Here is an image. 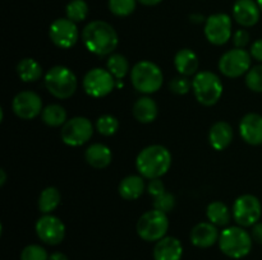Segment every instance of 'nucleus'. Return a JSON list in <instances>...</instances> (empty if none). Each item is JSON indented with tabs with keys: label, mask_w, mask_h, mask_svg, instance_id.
Instances as JSON below:
<instances>
[{
	"label": "nucleus",
	"mask_w": 262,
	"mask_h": 260,
	"mask_svg": "<svg viewBox=\"0 0 262 260\" xmlns=\"http://www.w3.org/2000/svg\"><path fill=\"white\" fill-rule=\"evenodd\" d=\"M82 41L90 53L97 56L114 54L119 45V36L110 23L105 20H92L82 31Z\"/></svg>",
	"instance_id": "obj_1"
},
{
	"label": "nucleus",
	"mask_w": 262,
	"mask_h": 260,
	"mask_svg": "<svg viewBox=\"0 0 262 260\" xmlns=\"http://www.w3.org/2000/svg\"><path fill=\"white\" fill-rule=\"evenodd\" d=\"M171 167V153L164 145L152 144L145 147L136 158V168L142 177L160 178Z\"/></svg>",
	"instance_id": "obj_2"
},
{
	"label": "nucleus",
	"mask_w": 262,
	"mask_h": 260,
	"mask_svg": "<svg viewBox=\"0 0 262 260\" xmlns=\"http://www.w3.org/2000/svg\"><path fill=\"white\" fill-rule=\"evenodd\" d=\"M130 82L137 92L142 94H152L161 88L164 74L160 66L148 60L138 61L130 69Z\"/></svg>",
	"instance_id": "obj_3"
},
{
	"label": "nucleus",
	"mask_w": 262,
	"mask_h": 260,
	"mask_svg": "<svg viewBox=\"0 0 262 260\" xmlns=\"http://www.w3.org/2000/svg\"><path fill=\"white\" fill-rule=\"evenodd\" d=\"M43 83L51 96L59 99H68L76 93L78 79L72 69L64 65H55L46 71Z\"/></svg>",
	"instance_id": "obj_4"
},
{
	"label": "nucleus",
	"mask_w": 262,
	"mask_h": 260,
	"mask_svg": "<svg viewBox=\"0 0 262 260\" xmlns=\"http://www.w3.org/2000/svg\"><path fill=\"white\" fill-rule=\"evenodd\" d=\"M219 247L227 256L242 259L252 249V236L241 226H228L220 232Z\"/></svg>",
	"instance_id": "obj_5"
},
{
	"label": "nucleus",
	"mask_w": 262,
	"mask_h": 260,
	"mask_svg": "<svg viewBox=\"0 0 262 260\" xmlns=\"http://www.w3.org/2000/svg\"><path fill=\"white\" fill-rule=\"evenodd\" d=\"M192 91L202 106L211 107L222 98L224 87L219 75L210 70L199 71L192 79Z\"/></svg>",
	"instance_id": "obj_6"
},
{
	"label": "nucleus",
	"mask_w": 262,
	"mask_h": 260,
	"mask_svg": "<svg viewBox=\"0 0 262 260\" xmlns=\"http://www.w3.org/2000/svg\"><path fill=\"white\" fill-rule=\"evenodd\" d=\"M138 236L147 242H158L165 237L169 229L168 214L158 209H151L143 213L138 218L137 226Z\"/></svg>",
	"instance_id": "obj_7"
},
{
	"label": "nucleus",
	"mask_w": 262,
	"mask_h": 260,
	"mask_svg": "<svg viewBox=\"0 0 262 260\" xmlns=\"http://www.w3.org/2000/svg\"><path fill=\"white\" fill-rule=\"evenodd\" d=\"M82 84L90 97L102 98L117 88V79L107 69L94 68L84 74Z\"/></svg>",
	"instance_id": "obj_8"
},
{
	"label": "nucleus",
	"mask_w": 262,
	"mask_h": 260,
	"mask_svg": "<svg viewBox=\"0 0 262 260\" xmlns=\"http://www.w3.org/2000/svg\"><path fill=\"white\" fill-rule=\"evenodd\" d=\"M252 56L245 48L228 50L219 59V70L227 78H239L248 73L252 66Z\"/></svg>",
	"instance_id": "obj_9"
},
{
	"label": "nucleus",
	"mask_w": 262,
	"mask_h": 260,
	"mask_svg": "<svg viewBox=\"0 0 262 260\" xmlns=\"http://www.w3.org/2000/svg\"><path fill=\"white\" fill-rule=\"evenodd\" d=\"M232 213L238 226L252 227L260 221L262 206L257 196L252 194H243L235 199Z\"/></svg>",
	"instance_id": "obj_10"
},
{
	"label": "nucleus",
	"mask_w": 262,
	"mask_h": 260,
	"mask_svg": "<svg viewBox=\"0 0 262 260\" xmlns=\"http://www.w3.org/2000/svg\"><path fill=\"white\" fill-rule=\"evenodd\" d=\"M94 135V125L87 117L76 116L69 119L61 126L60 137L64 144L69 147H81Z\"/></svg>",
	"instance_id": "obj_11"
},
{
	"label": "nucleus",
	"mask_w": 262,
	"mask_h": 260,
	"mask_svg": "<svg viewBox=\"0 0 262 260\" xmlns=\"http://www.w3.org/2000/svg\"><path fill=\"white\" fill-rule=\"evenodd\" d=\"M204 33L207 41L215 46H223L233 37V20L224 13H215L205 20Z\"/></svg>",
	"instance_id": "obj_12"
},
{
	"label": "nucleus",
	"mask_w": 262,
	"mask_h": 260,
	"mask_svg": "<svg viewBox=\"0 0 262 260\" xmlns=\"http://www.w3.org/2000/svg\"><path fill=\"white\" fill-rule=\"evenodd\" d=\"M49 37L56 47L68 50L78 42L79 30L73 20L68 18H58L50 24Z\"/></svg>",
	"instance_id": "obj_13"
},
{
	"label": "nucleus",
	"mask_w": 262,
	"mask_h": 260,
	"mask_svg": "<svg viewBox=\"0 0 262 260\" xmlns=\"http://www.w3.org/2000/svg\"><path fill=\"white\" fill-rule=\"evenodd\" d=\"M36 233L37 237L45 244L59 245L66 237V226L63 221L53 214H43L36 222Z\"/></svg>",
	"instance_id": "obj_14"
},
{
	"label": "nucleus",
	"mask_w": 262,
	"mask_h": 260,
	"mask_svg": "<svg viewBox=\"0 0 262 260\" xmlns=\"http://www.w3.org/2000/svg\"><path fill=\"white\" fill-rule=\"evenodd\" d=\"M12 110L19 119L33 120L42 112V99L36 92L22 91L13 98Z\"/></svg>",
	"instance_id": "obj_15"
},
{
	"label": "nucleus",
	"mask_w": 262,
	"mask_h": 260,
	"mask_svg": "<svg viewBox=\"0 0 262 260\" xmlns=\"http://www.w3.org/2000/svg\"><path fill=\"white\" fill-rule=\"evenodd\" d=\"M261 9L255 0H237L233 5V18L242 27H253L258 23Z\"/></svg>",
	"instance_id": "obj_16"
},
{
	"label": "nucleus",
	"mask_w": 262,
	"mask_h": 260,
	"mask_svg": "<svg viewBox=\"0 0 262 260\" xmlns=\"http://www.w3.org/2000/svg\"><path fill=\"white\" fill-rule=\"evenodd\" d=\"M239 134L250 145L262 144V116L256 112H250L242 117L239 122Z\"/></svg>",
	"instance_id": "obj_17"
},
{
	"label": "nucleus",
	"mask_w": 262,
	"mask_h": 260,
	"mask_svg": "<svg viewBox=\"0 0 262 260\" xmlns=\"http://www.w3.org/2000/svg\"><path fill=\"white\" fill-rule=\"evenodd\" d=\"M189 237L192 245L200 249H207L219 241L220 233L217 227L211 222H200L192 228Z\"/></svg>",
	"instance_id": "obj_18"
},
{
	"label": "nucleus",
	"mask_w": 262,
	"mask_h": 260,
	"mask_svg": "<svg viewBox=\"0 0 262 260\" xmlns=\"http://www.w3.org/2000/svg\"><path fill=\"white\" fill-rule=\"evenodd\" d=\"M183 255V246L178 239L165 236L159 240L154 247L155 260H181Z\"/></svg>",
	"instance_id": "obj_19"
},
{
	"label": "nucleus",
	"mask_w": 262,
	"mask_h": 260,
	"mask_svg": "<svg viewBox=\"0 0 262 260\" xmlns=\"http://www.w3.org/2000/svg\"><path fill=\"white\" fill-rule=\"evenodd\" d=\"M234 138V130L227 121H216L209 132L210 145L215 150H224L230 145Z\"/></svg>",
	"instance_id": "obj_20"
},
{
	"label": "nucleus",
	"mask_w": 262,
	"mask_h": 260,
	"mask_svg": "<svg viewBox=\"0 0 262 260\" xmlns=\"http://www.w3.org/2000/svg\"><path fill=\"white\" fill-rule=\"evenodd\" d=\"M199 56L191 48H181L174 56V66H176L179 75H196L197 70H199Z\"/></svg>",
	"instance_id": "obj_21"
},
{
	"label": "nucleus",
	"mask_w": 262,
	"mask_h": 260,
	"mask_svg": "<svg viewBox=\"0 0 262 260\" xmlns=\"http://www.w3.org/2000/svg\"><path fill=\"white\" fill-rule=\"evenodd\" d=\"M84 160L91 167L101 170L112 163V149L102 143H94L84 150Z\"/></svg>",
	"instance_id": "obj_22"
},
{
	"label": "nucleus",
	"mask_w": 262,
	"mask_h": 260,
	"mask_svg": "<svg viewBox=\"0 0 262 260\" xmlns=\"http://www.w3.org/2000/svg\"><path fill=\"white\" fill-rule=\"evenodd\" d=\"M132 114L135 119L141 124H150V122L155 121L158 117V103L151 97L142 96L133 103Z\"/></svg>",
	"instance_id": "obj_23"
},
{
	"label": "nucleus",
	"mask_w": 262,
	"mask_h": 260,
	"mask_svg": "<svg viewBox=\"0 0 262 260\" xmlns=\"http://www.w3.org/2000/svg\"><path fill=\"white\" fill-rule=\"evenodd\" d=\"M145 177L141 175H129L123 178L118 186V193L125 200H137L146 190Z\"/></svg>",
	"instance_id": "obj_24"
},
{
	"label": "nucleus",
	"mask_w": 262,
	"mask_h": 260,
	"mask_svg": "<svg viewBox=\"0 0 262 260\" xmlns=\"http://www.w3.org/2000/svg\"><path fill=\"white\" fill-rule=\"evenodd\" d=\"M17 74L25 83H33L42 76V66L32 58H25L17 64Z\"/></svg>",
	"instance_id": "obj_25"
},
{
	"label": "nucleus",
	"mask_w": 262,
	"mask_h": 260,
	"mask_svg": "<svg viewBox=\"0 0 262 260\" xmlns=\"http://www.w3.org/2000/svg\"><path fill=\"white\" fill-rule=\"evenodd\" d=\"M206 217L209 222H211L216 227H228L233 213H230L229 208L223 201L215 200L207 205Z\"/></svg>",
	"instance_id": "obj_26"
},
{
	"label": "nucleus",
	"mask_w": 262,
	"mask_h": 260,
	"mask_svg": "<svg viewBox=\"0 0 262 260\" xmlns=\"http://www.w3.org/2000/svg\"><path fill=\"white\" fill-rule=\"evenodd\" d=\"M61 201V194L55 186H49L41 191L38 196L37 206L42 214H51L59 206Z\"/></svg>",
	"instance_id": "obj_27"
},
{
	"label": "nucleus",
	"mask_w": 262,
	"mask_h": 260,
	"mask_svg": "<svg viewBox=\"0 0 262 260\" xmlns=\"http://www.w3.org/2000/svg\"><path fill=\"white\" fill-rule=\"evenodd\" d=\"M41 120L43 121V124L50 127L63 126L68 121L66 109L58 103H51L43 107L42 112H41Z\"/></svg>",
	"instance_id": "obj_28"
},
{
	"label": "nucleus",
	"mask_w": 262,
	"mask_h": 260,
	"mask_svg": "<svg viewBox=\"0 0 262 260\" xmlns=\"http://www.w3.org/2000/svg\"><path fill=\"white\" fill-rule=\"evenodd\" d=\"M106 69L114 75L117 81L123 79L130 70L129 61L122 54H112L106 61Z\"/></svg>",
	"instance_id": "obj_29"
},
{
	"label": "nucleus",
	"mask_w": 262,
	"mask_h": 260,
	"mask_svg": "<svg viewBox=\"0 0 262 260\" xmlns=\"http://www.w3.org/2000/svg\"><path fill=\"white\" fill-rule=\"evenodd\" d=\"M66 15L74 23L83 22L89 15V5L84 0H71L66 7Z\"/></svg>",
	"instance_id": "obj_30"
},
{
	"label": "nucleus",
	"mask_w": 262,
	"mask_h": 260,
	"mask_svg": "<svg viewBox=\"0 0 262 260\" xmlns=\"http://www.w3.org/2000/svg\"><path fill=\"white\" fill-rule=\"evenodd\" d=\"M95 127L99 132V134L104 135V137H112L119 129V121L113 115L105 114L96 120Z\"/></svg>",
	"instance_id": "obj_31"
},
{
	"label": "nucleus",
	"mask_w": 262,
	"mask_h": 260,
	"mask_svg": "<svg viewBox=\"0 0 262 260\" xmlns=\"http://www.w3.org/2000/svg\"><path fill=\"white\" fill-rule=\"evenodd\" d=\"M137 0H109L107 7L114 15L120 18L128 17L132 14L137 5Z\"/></svg>",
	"instance_id": "obj_32"
},
{
	"label": "nucleus",
	"mask_w": 262,
	"mask_h": 260,
	"mask_svg": "<svg viewBox=\"0 0 262 260\" xmlns=\"http://www.w3.org/2000/svg\"><path fill=\"white\" fill-rule=\"evenodd\" d=\"M246 86L256 93H262V64L255 65L246 74Z\"/></svg>",
	"instance_id": "obj_33"
},
{
	"label": "nucleus",
	"mask_w": 262,
	"mask_h": 260,
	"mask_svg": "<svg viewBox=\"0 0 262 260\" xmlns=\"http://www.w3.org/2000/svg\"><path fill=\"white\" fill-rule=\"evenodd\" d=\"M154 209H158V211L164 212V213L168 214L169 212L173 211V208L176 206V196L173 195L169 191H165L161 195L154 198Z\"/></svg>",
	"instance_id": "obj_34"
},
{
	"label": "nucleus",
	"mask_w": 262,
	"mask_h": 260,
	"mask_svg": "<svg viewBox=\"0 0 262 260\" xmlns=\"http://www.w3.org/2000/svg\"><path fill=\"white\" fill-rule=\"evenodd\" d=\"M20 260H49L48 251L40 245H28L20 252Z\"/></svg>",
	"instance_id": "obj_35"
},
{
	"label": "nucleus",
	"mask_w": 262,
	"mask_h": 260,
	"mask_svg": "<svg viewBox=\"0 0 262 260\" xmlns=\"http://www.w3.org/2000/svg\"><path fill=\"white\" fill-rule=\"evenodd\" d=\"M169 89L174 94L183 96V94H187L192 89V81H189L188 76H176V78L169 82Z\"/></svg>",
	"instance_id": "obj_36"
},
{
	"label": "nucleus",
	"mask_w": 262,
	"mask_h": 260,
	"mask_svg": "<svg viewBox=\"0 0 262 260\" xmlns=\"http://www.w3.org/2000/svg\"><path fill=\"white\" fill-rule=\"evenodd\" d=\"M233 45L235 46V48H245L246 46L250 43L251 36L248 33V31H246L245 28H241V30L235 31L233 33Z\"/></svg>",
	"instance_id": "obj_37"
},
{
	"label": "nucleus",
	"mask_w": 262,
	"mask_h": 260,
	"mask_svg": "<svg viewBox=\"0 0 262 260\" xmlns=\"http://www.w3.org/2000/svg\"><path fill=\"white\" fill-rule=\"evenodd\" d=\"M146 189H147V193L150 194L152 198H156V196L161 195V194L166 191L165 185H164V183L160 178H152V180H150V183L146 186Z\"/></svg>",
	"instance_id": "obj_38"
},
{
	"label": "nucleus",
	"mask_w": 262,
	"mask_h": 260,
	"mask_svg": "<svg viewBox=\"0 0 262 260\" xmlns=\"http://www.w3.org/2000/svg\"><path fill=\"white\" fill-rule=\"evenodd\" d=\"M250 54L253 59H256V60L262 63V38L255 41V42L252 43Z\"/></svg>",
	"instance_id": "obj_39"
},
{
	"label": "nucleus",
	"mask_w": 262,
	"mask_h": 260,
	"mask_svg": "<svg viewBox=\"0 0 262 260\" xmlns=\"http://www.w3.org/2000/svg\"><path fill=\"white\" fill-rule=\"evenodd\" d=\"M251 236H252L253 241H256L257 244L262 245V223L261 222H257L255 226H252Z\"/></svg>",
	"instance_id": "obj_40"
},
{
	"label": "nucleus",
	"mask_w": 262,
	"mask_h": 260,
	"mask_svg": "<svg viewBox=\"0 0 262 260\" xmlns=\"http://www.w3.org/2000/svg\"><path fill=\"white\" fill-rule=\"evenodd\" d=\"M49 260H68V257H67L66 254H63V252H53L51 255H49Z\"/></svg>",
	"instance_id": "obj_41"
},
{
	"label": "nucleus",
	"mask_w": 262,
	"mask_h": 260,
	"mask_svg": "<svg viewBox=\"0 0 262 260\" xmlns=\"http://www.w3.org/2000/svg\"><path fill=\"white\" fill-rule=\"evenodd\" d=\"M140 4L142 5H146V7H154V5H158L160 4L163 0H137Z\"/></svg>",
	"instance_id": "obj_42"
},
{
	"label": "nucleus",
	"mask_w": 262,
	"mask_h": 260,
	"mask_svg": "<svg viewBox=\"0 0 262 260\" xmlns=\"http://www.w3.org/2000/svg\"><path fill=\"white\" fill-rule=\"evenodd\" d=\"M0 186H3L5 184V181H7V172H5V170H0Z\"/></svg>",
	"instance_id": "obj_43"
},
{
	"label": "nucleus",
	"mask_w": 262,
	"mask_h": 260,
	"mask_svg": "<svg viewBox=\"0 0 262 260\" xmlns=\"http://www.w3.org/2000/svg\"><path fill=\"white\" fill-rule=\"evenodd\" d=\"M256 2H257L258 7H260V9H261V13H262V0H256Z\"/></svg>",
	"instance_id": "obj_44"
}]
</instances>
